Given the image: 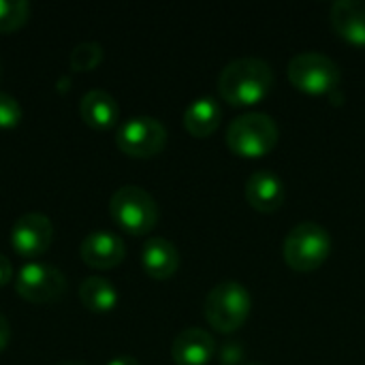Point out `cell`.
Masks as SVG:
<instances>
[{
  "label": "cell",
  "instance_id": "1",
  "mask_svg": "<svg viewBox=\"0 0 365 365\" xmlns=\"http://www.w3.org/2000/svg\"><path fill=\"white\" fill-rule=\"evenodd\" d=\"M274 86V71L261 58H237L229 62L218 77L220 96L233 107L257 105Z\"/></svg>",
  "mask_w": 365,
  "mask_h": 365
},
{
  "label": "cell",
  "instance_id": "2",
  "mask_svg": "<svg viewBox=\"0 0 365 365\" xmlns=\"http://www.w3.org/2000/svg\"><path fill=\"white\" fill-rule=\"evenodd\" d=\"M278 124L267 113H244L227 128V145L233 154L244 158H259L269 154L278 143Z\"/></svg>",
  "mask_w": 365,
  "mask_h": 365
},
{
  "label": "cell",
  "instance_id": "3",
  "mask_svg": "<svg viewBox=\"0 0 365 365\" xmlns=\"http://www.w3.org/2000/svg\"><path fill=\"white\" fill-rule=\"evenodd\" d=\"M250 293L240 282H220L205 297V321L220 334L237 331L250 314Z\"/></svg>",
  "mask_w": 365,
  "mask_h": 365
},
{
  "label": "cell",
  "instance_id": "4",
  "mask_svg": "<svg viewBox=\"0 0 365 365\" xmlns=\"http://www.w3.org/2000/svg\"><path fill=\"white\" fill-rule=\"evenodd\" d=\"M282 252L291 269L302 274L314 272L331 255V235L317 222H302L287 235Z\"/></svg>",
  "mask_w": 365,
  "mask_h": 365
},
{
  "label": "cell",
  "instance_id": "5",
  "mask_svg": "<svg viewBox=\"0 0 365 365\" xmlns=\"http://www.w3.org/2000/svg\"><path fill=\"white\" fill-rule=\"evenodd\" d=\"M111 218L130 235H145L158 222V205L141 186H122L109 201Z\"/></svg>",
  "mask_w": 365,
  "mask_h": 365
},
{
  "label": "cell",
  "instance_id": "6",
  "mask_svg": "<svg viewBox=\"0 0 365 365\" xmlns=\"http://www.w3.org/2000/svg\"><path fill=\"white\" fill-rule=\"evenodd\" d=\"M291 83L306 94H329L340 83V66L325 53H297L287 68Z\"/></svg>",
  "mask_w": 365,
  "mask_h": 365
},
{
  "label": "cell",
  "instance_id": "7",
  "mask_svg": "<svg viewBox=\"0 0 365 365\" xmlns=\"http://www.w3.org/2000/svg\"><path fill=\"white\" fill-rule=\"evenodd\" d=\"M118 148L133 158H152L163 152L167 143V128L148 115H137L126 120L115 135Z\"/></svg>",
  "mask_w": 365,
  "mask_h": 365
},
{
  "label": "cell",
  "instance_id": "8",
  "mask_svg": "<svg viewBox=\"0 0 365 365\" xmlns=\"http://www.w3.org/2000/svg\"><path fill=\"white\" fill-rule=\"evenodd\" d=\"M15 291L21 299L30 304H51L60 299L66 291V278L62 272L49 263L32 261L24 265L15 280Z\"/></svg>",
  "mask_w": 365,
  "mask_h": 365
},
{
  "label": "cell",
  "instance_id": "9",
  "mask_svg": "<svg viewBox=\"0 0 365 365\" xmlns=\"http://www.w3.org/2000/svg\"><path fill=\"white\" fill-rule=\"evenodd\" d=\"M53 240V225L45 214L30 212L19 216L11 227V246L24 259L43 257Z\"/></svg>",
  "mask_w": 365,
  "mask_h": 365
},
{
  "label": "cell",
  "instance_id": "10",
  "mask_svg": "<svg viewBox=\"0 0 365 365\" xmlns=\"http://www.w3.org/2000/svg\"><path fill=\"white\" fill-rule=\"evenodd\" d=\"M79 257L92 269H113L124 261L126 246L115 233L94 231L81 242Z\"/></svg>",
  "mask_w": 365,
  "mask_h": 365
},
{
  "label": "cell",
  "instance_id": "11",
  "mask_svg": "<svg viewBox=\"0 0 365 365\" xmlns=\"http://www.w3.org/2000/svg\"><path fill=\"white\" fill-rule=\"evenodd\" d=\"M244 195L252 210H257L261 214H274L282 207L284 184L274 171L261 169L248 178V182L244 186Z\"/></svg>",
  "mask_w": 365,
  "mask_h": 365
},
{
  "label": "cell",
  "instance_id": "12",
  "mask_svg": "<svg viewBox=\"0 0 365 365\" xmlns=\"http://www.w3.org/2000/svg\"><path fill=\"white\" fill-rule=\"evenodd\" d=\"M216 353V340L199 327L184 329L171 344V357L178 365H207Z\"/></svg>",
  "mask_w": 365,
  "mask_h": 365
},
{
  "label": "cell",
  "instance_id": "13",
  "mask_svg": "<svg viewBox=\"0 0 365 365\" xmlns=\"http://www.w3.org/2000/svg\"><path fill=\"white\" fill-rule=\"evenodd\" d=\"M336 34L353 45H365V0H338L329 11Z\"/></svg>",
  "mask_w": 365,
  "mask_h": 365
},
{
  "label": "cell",
  "instance_id": "14",
  "mask_svg": "<svg viewBox=\"0 0 365 365\" xmlns=\"http://www.w3.org/2000/svg\"><path fill=\"white\" fill-rule=\"evenodd\" d=\"M141 265L145 274L154 280H169L180 267L178 248L165 237H152L143 244Z\"/></svg>",
  "mask_w": 365,
  "mask_h": 365
},
{
  "label": "cell",
  "instance_id": "15",
  "mask_svg": "<svg viewBox=\"0 0 365 365\" xmlns=\"http://www.w3.org/2000/svg\"><path fill=\"white\" fill-rule=\"evenodd\" d=\"M79 113L88 126H92L96 130H105L118 122L120 107H118V101L109 92L96 88V90H90L81 96Z\"/></svg>",
  "mask_w": 365,
  "mask_h": 365
},
{
  "label": "cell",
  "instance_id": "16",
  "mask_svg": "<svg viewBox=\"0 0 365 365\" xmlns=\"http://www.w3.org/2000/svg\"><path fill=\"white\" fill-rule=\"evenodd\" d=\"M222 120V109L212 96H201L188 105L184 111V128L192 137H210Z\"/></svg>",
  "mask_w": 365,
  "mask_h": 365
},
{
  "label": "cell",
  "instance_id": "17",
  "mask_svg": "<svg viewBox=\"0 0 365 365\" xmlns=\"http://www.w3.org/2000/svg\"><path fill=\"white\" fill-rule=\"evenodd\" d=\"M79 299L83 308L90 312H111L118 306V291L115 287L101 276H88L79 284Z\"/></svg>",
  "mask_w": 365,
  "mask_h": 365
},
{
  "label": "cell",
  "instance_id": "18",
  "mask_svg": "<svg viewBox=\"0 0 365 365\" xmlns=\"http://www.w3.org/2000/svg\"><path fill=\"white\" fill-rule=\"evenodd\" d=\"M30 15V4L26 0H0V32L19 30Z\"/></svg>",
  "mask_w": 365,
  "mask_h": 365
},
{
  "label": "cell",
  "instance_id": "19",
  "mask_svg": "<svg viewBox=\"0 0 365 365\" xmlns=\"http://www.w3.org/2000/svg\"><path fill=\"white\" fill-rule=\"evenodd\" d=\"M101 62H103V47L92 41L75 45L68 56V64L73 71H94Z\"/></svg>",
  "mask_w": 365,
  "mask_h": 365
},
{
  "label": "cell",
  "instance_id": "20",
  "mask_svg": "<svg viewBox=\"0 0 365 365\" xmlns=\"http://www.w3.org/2000/svg\"><path fill=\"white\" fill-rule=\"evenodd\" d=\"M21 105L15 96L0 92V128H13L21 122Z\"/></svg>",
  "mask_w": 365,
  "mask_h": 365
},
{
  "label": "cell",
  "instance_id": "21",
  "mask_svg": "<svg viewBox=\"0 0 365 365\" xmlns=\"http://www.w3.org/2000/svg\"><path fill=\"white\" fill-rule=\"evenodd\" d=\"M246 357V349L240 340H231L220 349V364L222 365H237Z\"/></svg>",
  "mask_w": 365,
  "mask_h": 365
},
{
  "label": "cell",
  "instance_id": "22",
  "mask_svg": "<svg viewBox=\"0 0 365 365\" xmlns=\"http://www.w3.org/2000/svg\"><path fill=\"white\" fill-rule=\"evenodd\" d=\"M11 278H13V265H11V261L0 252V287L9 284Z\"/></svg>",
  "mask_w": 365,
  "mask_h": 365
},
{
  "label": "cell",
  "instance_id": "23",
  "mask_svg": "<svg viewBox=\"0 0 365 365\" xmlns=\"http://www.w3.org/2000/svg\"><path fill=\"white\" fill-rule=\"evenodd\" d=\"M9 340H11V325H9V321L4 319V314H0V351L6 349Z\"/></svg>",
  "mask_w": 365,
  "mask_h": 365
},
{
  "label": "cell",
  "instance_id": "24",
  "mask_svg": "<svg viewBox=\"0 0 365 365\" xmlns=\"http://www.w3.org/2000/svg\"><path fill=\"white\" fill-rule=\"evenodd\" d=\"M107 365H139V361L130 355H120V357H113Z\"/></svg>",
  "mask_w": 365,
  "mask_h": 365
},
{
  "label": "cell",
  "instance_id": "25",
  "mask_svg": "<svg viewBox=\"0 0 365 365\" xmlns=\"http://www.w3.org/2000/svg\"><path fill=\"white\" fill-rule=\"evenodd\" d=\"M56 365H86V364H81V361H58Z\"/></svg>",
  "mask_w": 365,
  "mask_h": 365
},
{
  "label": "cell",
  "instance_id": "26",
  "mask_svg": "<svg viewBox=\"0 0 365 365\" xmlns=\"http://www.w3.org/2000/svg\"><path fill=\"white\" fill-rule=\"evenodd\" d=\"M246 365H261V364H246Z\"/></svg>",
  "mask_w": 365,
  "mask_h": 365
}]
</instances>
